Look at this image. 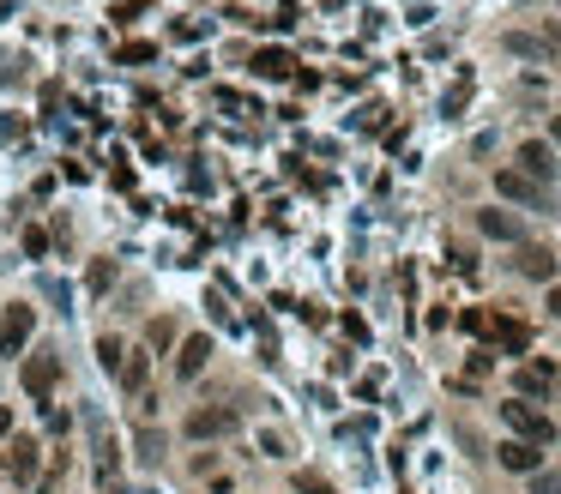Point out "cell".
<instances>
[{
    "instance_id": "1",
    "label": "cell",
    "mask_w": 561,
    "mask_h": 494,
    "mask_svg": "<svg viewBox=\"0 0 561 494\" xmlns=\"http://www.w3.org/2000/svg\"><path fill=\"white\" fill-rule=\"evenodd\" d=\"M31 332H37V308L13 301V308L0 314V356H19L24 344H31Z\"/></svg>"
},
{
    "instance_id": "2",
    "label": "cell",
    "mask_w": 561,
    "mask_h": 494,
    "mask_svg": "<svg viewBox=\"0 0 561 494\" xmlns=\"http://www.w3.org/2000/svg\"><path fill=\"white\" fill-rule=\"evenodd\" d=\"M502 416L513 422V435L531 440V446H549V440H556V422L543 410H531V404H502Z\"/></svg>"
},
{
    "instance_id": "3",
    "label": "cell",
    "mask_w": 561,
    "mask_h": 494,
    "mask_svg": "<svg viewBox=\"0 0 561 494\" xmlns=\"http://www.w3.org/2000/svg\"><path fill=\"white\" fill-rule=\"evenodd\" d=\"M236 428V404H205V410L187 416V440H212V435H230Z\"/></svg>"
},
{
    "instance_id": "4",
    "label": "cell",
    "mask_w": 561,
    "mask_h": 494,
    "mask_svg": "<svg viewBox=\"0 0 561 494\" xmlns=\"http://www.w3.org/2000/svg\"><path fill=\"white\" fill-rule=\"evenodd\" d=\"M495 453H502L507 471H520V476H538V464H543V453L531 446V440H507V446H495Z\"/></svg>"
},
{
    "instance_id": "5",
    "label": "cell",
    "mask_w": 561,
    "mask_h": 494,
    "mask_svg": "<svg viewBox=\"0 0 561 494\" xmlns=\"http://www.w3.org/2000/svg\"><path fill=\"white\" fill-rule=\"evenodd\" d=\"M495 344H502L507 356H525V344H531V332H525V319H513V314H495Z\"/></svg>"
},
{
    "instance_id": "6",
    "label": "cell",
    "mask_w": 561,
    "mask_h": 494,
    "mask_svg": "<svg viewBox=\"0 0 561 494\" xmlns=\"http://www.w3.org/2000/svg\"><path fill=\"white\" fill-rule=\"evenodd\" d=\"M205 356H212V337H205V332H194L187 344H181V356H176V374H181V380H194V374L205 368Z\"/></svg>"
},
{
    "instance_id": "7",
    "label": "cell",
    "mask_w": 561,
    "mask_h": 494,
    "mask_svg": "<svg viewBox=\"0 0 561 494\" xmlns=\"http://www.w3.org/2000/svg\"><path fill=\"white\" fill-rule=\"evenodd\" d=\"M520 163H525V181H549V175H556V151H549L543 139H531V145H525Z\"/></svg>"
},
{
    "instance_id": "8",
    "label": "cell",
    "mask_w": 561,
    "mask_h": 494,
    "mask_svg": "<svg viewBox=\"0 0 561 494\" xmlns=\"http://www.w3.org/2000/svg\"><path fill=\"white\" fill-rule=\"evenodd\" d=\"M495 193H507V199H525V205H543L538 181H525L520 169H502V175H495Z\"/></svg>"
},
{
    "instance_id": "9",
    "label": "cell",
    "mask_w": 561,
    "mask_h": 494,
    "mask_svg": "<svg viewBox=\"0 0 561 494\" xmlns=\"http://www.w3.org/2000/svg\"><path fill=\"white\" fill-rule=\"evenodd\" d=\"M55 374H60V368H55V356H37L31 368H24V392H31V398H49Z\"/></svg>"
},
{
    "instance_id": "10",
    "label": "cell",
    "mask_w": 561,
    "mask_h": 494,
    "mask_svg": "<svg viewBox=\"0 0 561 494\" xmlns=\"http://www.w3.org/2000/svg\"><path fill=\"white\" fill-rule=\"evenodd\" d=\"M520 272L549 283V277H556V254H549V247H520Z\"/></svg>"
},
{
    "instance_id": "11",
    "label": "cell",
    "mask_w": 561,
    "mask_h": 494,
    "mask_svg": "<svg viewBox=\"0 0 561 494\" xmlns=\"http://www.w3.org/2000/svg\"><path fill=\"white\" fill-rule=\"evenodd\" d=\"M254 73H260V79H290L296 60L284 55V49H260V55H254Z\"/></svg>"
},
{
    "instance_id": "12",
    "label": "cell",
    "mask_w": 561,
    "mask_h": 494,
    "mask_svg": "<svg viewBox=\"0 0 561 494\" xmlns=\"http://www.w3.org/2000/svg\"><path fill=\"white\" fill-rule=\"evenodd\" d=\"M477 229L495 241H520V218H507V211H477Z\"/></svg>"
},
{
    "instance_id": "13",
    "label": "cell",
    "mask_w": 561,
    "mask_h": 494,
    "mask_svg": "<svg viewBox=\"0 0 561 494\" xmlns=\"http://www.w3.org/2000/svg\"><path fill=\"white\" fill-rule=\"evenodd\" d=\"M507 49H513V55L543 60V55H556V49H561V37H525V31H513V37H507Z\"/></svg>"
},
{
    "instance_id": "14",
    "label": "cell",
    "mask_w": 561,
    "mask_h": 494,
    "mask_svg": "<svg viewBox=\"0 0 561 494\" xmlns=\"http://www.w3.org/2000/svg\"><path fill=\"white\" fill-rule=\"evenodd\" d=\"M296 494H339L326 476H314V471H296Z\"/></svg>"
},
{
    "instance_id": "15",
    "label": "cell",
    "mask_w": 561,
    "mask_h": 494,
    "mask_svg": "<svg viewBox=\"0 0 561 494\" xmlns=\"http://www.w3.org/2000/svg\"><path fill=\"white\" fill-rule=\"evenodd\" d=\"M13 471H19V476L37 471V446H31V440H19V446H13Z\"/></svg>"
},
{
    "instance_id": "16",
    "label": "cell",
    "mask_w": 561,
    "mask_h": 494,
    "mask_svg": "<svg viewBox=\"0 0 561 494\" xmlns=\"http://www.w3.org/2000/svg\"><path fill=\"white\" fill-rule=\"evenodd\" d=\"M520 392H549V368H525V374H520Z\"/></svg>"
},
{
    "instance_id": "17",
    "label": "cell",
    "mask_w": 561,
    "mask_h": 494,
    "mask_svg": "<svg viewBox=\"0 0 561 494\" xmlns=\"http://www.w3.org/2000/svg\"><path fill=\"white\" fill-rule=\"evenodd\" d=\"M531 494H561V471H538L531 476Z\"/></svg>"
},
{
    "instance_id": "18",
    "label": "cell",
    "mask_w": 561,
    "mask_h": 494,
    "mask_svg": "<svg viewBox=\"0 0 561 494\" xmlns=\"http://www.w3.org/2000/svg\"><path fill=\"white\" fill-rule=\"evenodd\" d=\"M465 97H471V79H459L453 91H447V115H459V109H465Z\"/></svg>"
},
{
    "instance_id": "19",
    "label": "cell",
    "mask_w": 561,
    "mask_h": 494,
    "mask_svg": "<svg viewBox=\"0 0 561 494\" xmlns=\"http://www.w3.org/2000/svg\"><path fill=\"white\" fill-rule=\"evenodd\" d=\"M97 356H103V368H121V344H115V337H103Z\"/></svg>"
},
{
    "instance_id": "20",
    "label": "cell",
    "mask_w": 561,
    "mask_h": 494,
    "mask_svg": "<svg viewBox=\"0 0 561 494\" xmlns=\"http://www.w3.org/2000/svg\"><path fill=\"white\" fill-rule=\"evenodd\" d=\"M121 380H127V386L140 392V386H145V356H140V362H127V368H121Z\"/></svg>"
},
{
    "instance_id": "21",
    "label": "cell",
    "mask_w": 561,
    "mask_h": 494,
    "mask_svg": "<svg viewBox=\"0 0 561 494\" xmlns=\"http://www.w3.org/2000/svg\"><path fill=\"white\" fill-rule=\"evenodd\" d=\"M24 254L42 259V254H49V236H42V229H31V236H24Z\"/></svg>"
},
{
    "instance_id": "22",
    "label": "cell",
    "mask_w": 561,
    "mask_h": 494,
    "mask_svg": "<svg viewBox=\"0 0 561 494\" xmlns=\"http://www.w3.org/2000/svg\"><path fill=\"white\" fill-rule=\"evenodd\" d=\"M0 435H13V410L6 404H0Z\"/></svg>"
},
{
    "instance_id": "23",
    "label": "cell",
    "mask_w": 561,
    "mask_h": 494,
    "mask_svg": "<svg viewBox=\"0 0 561 494\" xmlns=\"http://www.w3.org/2000/svg\"><path fill=\"white\" fill-rule=\"evenodd\" d=\"M549 308H556V319H561V283H556V290H549Z\"/></svg>"
},
{
    "instance_id": "24",
    "label": "cell",
    "mask_w": 561,
    "mask_h": 494,
    "mask_svg": "<svg viewBox=\"0 0 561 494\" xmlns=\"http://www.w3.org/2000/svg\"><path fill=\"white\" fill-rule=\"evenodd\" d=\"M549 133H556V145H561V115H556V121H549Z\"/></svg>"
}]
</instances>
